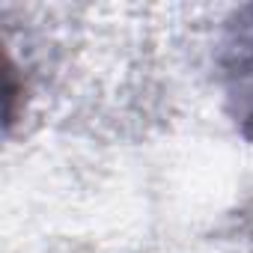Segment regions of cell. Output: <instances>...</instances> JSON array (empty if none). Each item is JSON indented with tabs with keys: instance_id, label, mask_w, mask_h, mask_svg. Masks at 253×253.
Masks as SVG:
<instances>
[{
	"instance_id": "6da1fadb",
	"label": "cell",
	"mask_w": 253,
	"mask_h": 253,
	"mask_svg": "<svg viewBox=\"0 0 253 253\" xmlns=\"http://www.w3.org/2000/svg\"><path fill=\"white\" fill-rule=\"evenodd\" d=\"M217 69L229 110L241 131L253 140V3L235 9L226 21Z\"/></svg>"
},
{
	"instance_id": "7a4b0ae2",
	"label": "cell",
	"mask_w": 253,
	"mask_h": 253,
	"mask_svg": "<svg viewBox=\"0 0 253 253\" xmlns=\"http://www.w3.org/2000/svg\"><path fill=\"white\" fill-rule=\"evenodd\" d=\"M3 78H6V84H3V95H6V125H12L15 116H18V101L27 98V84L21 81V72H18V66H15V60H12L9 51H6Z\"/></svg>"
}]
</instances>
